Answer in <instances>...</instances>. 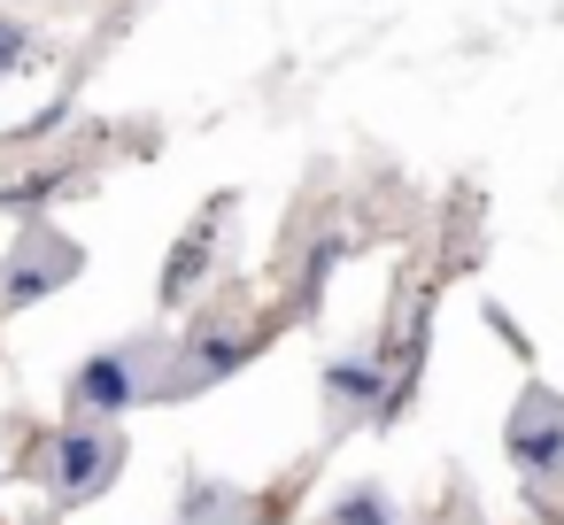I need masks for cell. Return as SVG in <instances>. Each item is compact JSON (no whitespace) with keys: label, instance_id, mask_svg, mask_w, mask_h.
<instances>
[{"label":"cell","instance_id":"6da1fadb","mask_svg":"<svg viewBox=\"0 0 564 525\" xmlns=\"http://www.w3.org/2000/svg\"><path fill=\"white\" fill-rule=\"evenodd\" d=\"M78 271V248H63L55 232H24V248L0 263V302H40V294H55L63 278Z\"/></svg>","mask_w":564,"mask_h":525},{"label":"cell","instance_id":"7a4b0ae2","mask_svg":"<svg viewBox=\"0 0 564 525\" xmlns=\"http://www.w3.org/2000/svg\"><path fill=\"white\" fill-rule=\"evenodd\" d=\"M510 456H518L525 471H549V463L564 456V402L525 394V409L510 417Z\"/></svg>","mask_w":564,"mask_h":525},{"label":"cell","instance_id":"3957f363","mask_svg":"<svg viewBox=\"0 0 564 525\" xmlns=\"http://www.w3.org/2000/svg\"><path fill=\"white\" fill-rule=\"evenodd\" d=\"M55 463H63V486H70V494H94V486L109 479V440H94V433H70Z\"/></svg>","mask_w":564,"mask_h":525},{"label":"cell","instance_id":"277c9868","mask_svg":"<svg viewBox=\"0 0 564 525\" xmlns=\"http://www.w3.org/2000/svg\"><path fill=\"white\" fill-rule=\"evenodd\" d=\"M78 394H86V409H132V371H124V356H101V363H86Z\"/></svg>","mask_w":564,"mask_h":525},{"label":"cell","instance_id":"5b68a950","mask_svg":"<svg viewBox=\"0 0 564 525\" xmlns=\"http://www.w3.org/2000/svg\"><path fill=\"white\" fill-rule=\"evenodd\" d=\"M202 255H209V240H186V248H178V255H171V286H163V294H171V302H186V278H194V271H202Z\"/></svg>","mask_w":564,"mask_h":525},{"label":"cell","instance_id":"8992f818","mask_svg":"<svg viewBox=\"0 0 564 525\" xmlns=\"http://www.w3.org/2000/svg\"><path fill=\"white\" fill-rule=\"evenodd\" d=\"M340 525H394V510H387V502H371V494H356V502L340 510Z\"/></svg>","mask_w":564,"mask_h":525},{"label":"cell","instance_id":"52a82bcc","mask_svg":"<svg viewBox=\"0 0 564 525\" xmlns=\"http://www.w3.org/2000/svg\"><path fill=\"white\" fill-rule=\"evenodd\" d=\"M24 63V24H9V17H0V78H9Z\"/></svg>","mask_w":564,"mask_h":525}]
</instances>
